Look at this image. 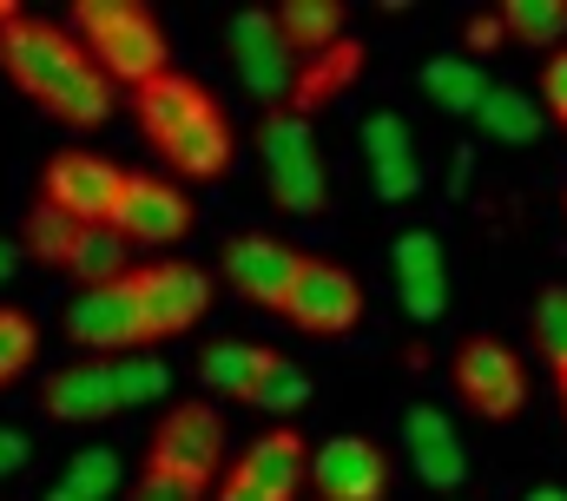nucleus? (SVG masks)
Instances as JSON below:
<instances>
[{
  "label": "nucleus",
  "instance_id": "obj_26",
  "mask_svg": "<svg viewBox=\"0 0 567 501\" xmlns=\"http://www.w3.org/2000/svg\"><path fill=\"white\" fill-rule=\"evenodd\" d=\"M502 40H522V47H555V40H567V0H508L502 13Z\"/></svg>",
  "mask_w": 567,
  "mask_h": 501
},
{
  "label": "nucleus",
  "instance_id": "obj_36",
  "mask_svg": "<svg viewBox=\"0 0 567 501\" xmlns=\"http://www.w3.org/2000/svg\"><path fill=\"white\" fill-rule=\"evenodd\" d=\"M126 501H185L178 489H165V482H152V476H140L133 489H126Z\"/></svg>",
  "mask_w": 567,
  "mask_h": 501
},
{
  "label": "nucleus",
  "instance_id": "obj_2",
  "mask_svg": "<svg viewBox=\"0 0 567 501\" xmlns=\"http://www.w3.org/2000/svg\"><path fill=\"white\" fill-rule=\"evenodd\" d=\"M133 113H140V132L152 139V152L165 165H178L185 178H225L231 172V120L225 106L212 100V86H198L192 73H158L133 86Z\"/></svg>",
  "mask_w": 567,
  "mask_h": 501
},
{
  "label": "nucleus",
  "instance_id": "obj_17",
  "mask_svg": "<svg viewBox=\"0 0 567 501\" xmlns=\"http://www.w3.org/2000/svg\"><path fill=\"white\" fill-rule=\"evenodd\" d=\"M303 469H310V442L284 422V429H271V436H258L251 449H245V462L231 469L245 489H258L265 501H297V489H303Z\"/></svg>",
  "mask_w": 567,
  "mask_h": 501
},
{
  "label": "nucleus",
  "instance_id": "obj_4",
  "mask_svg": "<svg viewBox=\"0 0 567 501\" xmlns=\"http://www.w3.org/2000/svg\"><path fill=\"white\" fill-rule=\"evenodd\" d=\"M218 462H225V422H218L212 402L165 409V422L145 442V476L165 482V489H178L185 501H198L218 482Z\"/></svg>",
  "mask_w": 567,
  "mask_h": 501
},
{
  "label": "nucleus",
  "instance_id": "obj_8",
  "mask_svg": "<svg viewBox=\"0 0 567 501\" xmlns=\"http://www.w3.org/2000/svg\"><path fill=\"white\" fill-rule=\"evenodd\" d=\"M120 185H126V172L113 159H100V152H60L40 172V205H53L73 225H106L113 205H120Z\"/></svg>",
  "mask_w": 567,
  "mask_h": 501
},
{
  "label": "nucleus",
  "instance_id": "obj_23",
  "mask_svg": "<svg viewBox=\"0 0 567 501\" xmlns=\"http://www.w3.org/2000/svg\"><path fill=\"white\" fill-rule=\"evenodd\" d=\"M475 125L495 145H528V139H542V106L528 93H515V86H488L482 106H475Z\"/></svg>",
  "mask_w": 567,
  "mask_h": 501
},
{
  "label": "nucleus",
  "instance_id": "obj_7",
  "mask_svg": "<svg viewBox=\"0 0 567 501\" xmlns=\"http://www.w3.org/2000/svg\"><path fill=\"white\" fill-rule=\"evenodd\" d=\"M126 284H133V297H140L145 344L185 337V330L212 310V277L192 270V264H140V270H126Z\"/></svg>",
  "mask_w": 567,
  "mask_h": 501
},
{
  "label": "nucleus",
  "instance_id": "obj_40",
  "mask_svg": "<svg viewBox=\"0 0 567 501\" xmlns=\"http://www.w3.org/2000/svg\"><path fill=\"white\" fill-rule=\"evenodd\" d=\"M47 501H86V495H73V489L60 482V489H47Z\"/></svg>",
  "mask_w": 567,
  "mask_h": 501
},
{
  "label": "nucleus",
  "instance_id": "obj_16",
  "mask_svg": "<svg viewBox=\"0 0 567 501\" xmlns=\"http://www.w3.org/2000/svg\"><path fill=\"white\" fill-rule=\"evenodd\" d=\"M403 449H410V469L429 489H462L468 482V449H462V436L449 429L442 409H429V402L403 409Z\"/></svg>",
  "mask_w": 567,
  "mask_h": 501
},
{
  "label": "nucleus",
  "instance_id": "obj_25",
  "mask_svg": "<svg viewBox=\"0 0 567 501\" xmlns=\"http://www.w3.org/2000/svg\"><path fill=\"white\" fill-rule=\"evenodd\" d=\"M423 93L442 113H475L482 93H488V73L475 60H429L423 67Z\"/></svg>",
  "mask_w": 567,
  "mask_h": 501
},
{
  "label": "nucleus",
  "instance_id": "obj_31",
  "mask_svg": "<svg viewBox=\"0 0 567 501\" xmlns=\"http://www.w3.org/2000/svg\"><path fill=\"white\" fill-rule=\"evenodd\" d=\"M33 350H40L33 317H27V310H0V389H7L13 376L33 364Z\"/></svg>",
  "mask_w": 567,
  "mask_h": 501
},
{
  "label": "nucleus",
  "instance_id": "obj_12",
  "mask_svg": "<svg viewBox=\"0 0 567 501\" xmlns=\"http://www.w3.org/2000/svg\"><path fill=\"white\" fill-rule=\"evenodd\" d=\"M303 482H317L323 501H383L390 489V462L370 436H330L323 449H310Z\"/></svg>",
  "mask_w": 567,
  "mask_h": 501
},
{
  "label": "nucleus",
  "instance_id": "obj_1",
  "mask_svg": "<svg viewBox=\"0 0 567 501\" xmlns=\"http://www.w3.org/2000/svg\"><path fill=\"white\" fill-rule=\"evenodd\" d=\"M0 67L53 120H66V125H106L113 120V80L86 60V47L66 27L33 20V13H20L7 0H0Z\"/></svg>",
  "mask_w": 567,
  "mask_h": 501
},
{
  "label": "nucleus",
  "instance_id": "obj_3",
  "mask_svg": "<svg viewBox=\"0 0 567 501\" xmlns=\"http://www.w3.org/2000/svg\"><path fill=\"white\" fill-rule=\"evenodd\" d=\"M80 47H86V60L113 80V93L120 86H145V80H158L172 60V47H165V27L145 13L140 0H80L73 7V27H66Z\"/></svg>",
  "mask_w": 567,
  "mask_h": 501
},
{
  "label": "nucleus",
  "instance_id": "obj_29",
  "mask_svg": "<svg viewBox=\"0 0 567 501\" xmlns=\"http://www.w3.org/2000/svg\"><path fill=\"white\" fill-rule=\"evenodd\" d=\"M245 402H251V409H271V416H297V409L310 402V376L297 370V364H284V357H278L271 370L251 382V396H245Z\"/></svg>",
  "mask_w": 567,
  "mask_h": 501
},
{
  "label": "nucleus",
  "instance_id": "obj_37",
  "mask_svg": "<svg viewBox=\"0 0 567 501\" xmlns=\"http://www.w3.org/2000/svg\"><path fill=\"white\" fill-rule=\"evenodd\" d=\"M212 501H265V495H258V489H245L238 476H225V482L212 489Z\"/></svg>",
  "mask_w": 567,
  "mask_h": 501
},
{
  "label": "nucleus",
  "instance_id": "obj_11",
  "mask_svg": "<svg viewBox=\"0 0 567 501\" xmlns=\"http://www.w3.org/2000/svg\"><path fill=\"white\" fill-rule=\"evenodd\" d=\"M106 225H113L126 245H172V238L192 232V205H185L178 185H165V178H152V172H126L120 205H113Z\"/></svg>",
  "mask_w": 567,
  "mask_h": 501
},
{
  "label": "nucleus",
  "instance_id": "obj_5",
  "mask_svg": "<svg viewBox=\"0 0 567 501\" xmlns=\"http://www.w3.org/2000/svg\"><path fill=\"white\" fill-rule=\"evenodd\" d=\"M258 145H265V185H271V198H278L284 212H297V218H317L323 212V165H317L310 120L271 106L265 125H258Z\"/></svg>",
  "mask_w": 567,
  "mask_h": 501
},
{
  "label": "nucleus",
  "instance_id": "obj_34",
  "mask_svg": "<svg viewBox=\"0 0 567 501\" xmlns=\"http://www.w3.org/2000/svg\"><path fill=\"white\" fill-rule=\"evenodd\" d=\"M27 456H33V449H27V436H20V429H0V482H7V476H20V469H27Z\"/></svg>",
  "mask_w": 567,
  "mask_h": 501
},
{
  "label": "nucleus",
  "instance_id": "obj_33",
  "mask_svg": "<svg viewBox=\"0 0 567 501\" xmlns=\"http://www.w3.org/2000/svg\"><path fill=\"white\" fill-rule=\"evenodd\" d=\"M542 100H548V113L567 125V47H555L548 67H542Z\"/></svg>",
  "mask_w": 567,
  "mask_h": 501
},
{
  "label": "nucleus",
  "instance_id": "obj_19",
  "mask_svg": "<svg viewBox=\"0 0 567 501\" xmlns=\"http://www.w3.org/2000/svg\"><path fill=\"white\" fill-rule=\"evenodd\" d=\"M47 409L60 422H106L120 402H113V364L106 357H86L73 370H60L47 382Z\"/></svg>",
  "mask_w": 567,
  "mask_h": 501
},
{
  "label": "nucleus",
  "instance_id": "obj_10",
  "mask_svg": "<svg viewBox=\"0 0 567 501\" xmlns=\"http://www.w3.org/2000/svg\"><path fill=\"white\" fill-rule=\"evenodd\" d=\"M66 337H73L80 350H93V357H113V350H126V357H133V350L145 344L133 284L120 277V284H93V290H80V297H73V310H66Z\"/></svg>",
  "mask_w": 567,
  "mask_h": 501
},
{
  "label": "nucleus",
  "instance_id": "obj_27",
  "mask_svg": "<svg viewBox=\"0 0 567 501\" xmlns=\"http://www.w3.org/2000/svg\"><path fill=\"white\" fill-rule=\"evenodd\" d=\"M66 489L73 495H86V501H106V495H120L126 489V462L113 456V449H80L73 462H66Z\"/></svg>",
  "mask_w": 567,
  "mask_h": 501
},
{
  "label": "nucleus",
  "instance_id": "obj_28",
  "mask_svg": "<svg viewBox=\"0 0 567 501\" xmlns=\"http://www.w3.org/2000/svg\"><path fill=\"white\" fill-rule=\"evenodd\" d=\"M172 389V370L158 364V357H126V364H113V402L120 409H145V402H158Z\"/></svg>",
  "mask_w": 567,
  "mask_h": 501
},
{
  "label": "nucleus",
  "instance_id": "obj_39",
  "mask_svg": "<svg viewBox=\"0 0 567 501\" xmlns=\"http://www.w3.org/2000/svg\"><path fill=\"white\" fill-rule=\"evenodd\" d=\"M522 501H567V489H528Z\"/></svg>",
  "mask_w": 567,
  "mask_h": 501
},
{
  "label": "nucleus",
  "instance_id": "obj_24",
  "mask_svg": "<svg viewBox=\"0 0 567 501\" xmlns=\"http://www.w3.org/2000/svg\"><path fill=\"white\" fill-rule=\"evenodd\" d=\"M278 364V350H265V344H212L205 350V364H198V382L205 389H231L238 402L251 396V382Z\"/></svg>",
  "mask_w": 567,
  "mask_h": 501
},
{
  "label": "nucleus",
  "instance_id": "obj_41",
  "mask_svg": "<svg viewBox=\"0 0 567 501\" xmlns=\"http://www.w3.org/2000/svg\"><path fill=\"white\" fill-rule=\"evenodd\" d=\"M561 402H567V376H561Z\"/></svg>",
  "mask_w": 567,
  "mask_h": 501
},
{
  "label": "nucleus",
  "instance_id": "obj_32",
  "mask_svg": "<svg viewBox=\"0 0 567 501\" xmlns=\"http://www.w3.org/2000/svg\"><path fill=\"white\" fill-rule=\"evenodd\" d=\"M73 218H60L53 205H33V218H27V250L40 257V264H60L66 257V245H73Z\"/></svg>",
  "mask_w": 567,
  "mask_h": 501
},
{
  "label": "nucleus",
  "instance_id": "obj_22",
  "mask_svg": "<svg viewBox=\"0 0 567 501\" xmlns=\"http://www.w3.org/2000/svg\"><path fill=\"white\" fill-rule=\"evenodd\" d=\"M60 270H73L86 290H93V284H120V277H126V238H120L113 225H80L73 245H66V257H60Z\"/></svg>",
  "mask_w": 567,
  "mask_h": 501
},
{
  "label": "nucleus",
  "instance_id": "obj_18",
  "mask_svg": "<svg viewBox=\"0 0 567 501\" xmlns=\"http://www.w3.org/2000/svg\"><path fill=\"white\" fill-rule=\"evenodd\" d=\"M363 152H370V178H377L383 198H416L423 192V165H416L410 125L396 120V113L363 120Z\"/></svg>",
  "mask_w": 567,
  "mask_h": 501
},
{
  "label": "nucleus",
  "instance_id": "obj_13",
  "mask_svg": "<svg viewBox=\"0 0 567 501\" xmlns=\"http://www.w3.org/2000/svg\"><path fill=\"white\" fill-rule=\"evenodd\" d=\"M225 47H231V60H238V80L258 93V100H290V80H297V60H290V47L278 40V27H271V13H238L231 27H225Z\"/></svg>",
  "mask_w": 567,
  "mask_h": 501
},
{
  "label": "nucleus",
  "instance_id": "obj_14",
  "mask_svg": "<svg viewBox=\"0 0 567 501\" xmlns=\"http://www.w3.org/2000/svg\"><path fill=\"white\" fill-rule=\"evenodd\" d=\"M297 264H303V250L278 245V238H265V232H245V238L225 245V284H231L238 297L265 304V310H284Z\"/></svg>",
  "mask_w": 567,
  "mask_h": 501
},
{
  "label": "nucleus",
  "instance_id": "obj_9",
  "mask_svg": "<svg viewBox=\"0 0 567 501\" xmlns=\"http://www.w3.org/2000/svg\"><path fill=\"white\" fill-rule=\"evenodd\" d=\"M455 389H462V402H468L475 416H488V422H508V416L528 409V370H522V357H515L508 344H495V337H468V344L455 350Z\"/></svg>",
  "mask_w": 567,
  "mask_h": 501
},
{
  "label": "nucleus",
  "instance_id": "obj_20",
  "mask_svg": "<svg viewBox=\"0 0 567 501\" xmlns=\"http://www.w3.org/2000/svg\"><path fill=\"white\" fill-rule=\"evenodd\" d=\"M363 73V47L357 40H337V47H323L317 60H297V80H290V100H284V113H317L323 100H337L350 80Z\"/></svg>",
  "mask_w": 567,
  "mask_h": 501
},
{
  "label": "nucleus",
  "instance_id": "obj_38",
  "mask_svg": "<svg viewBox=\"0 0 567 501\" xmlns=\"http://www.w3.org/2000/svg\"><path fill=\"white\" fill-rule=\"evenodd\" d=\"M13 264H20V250H13V245H7V238H0V284L13 277Z\"/></svg>",
  "mask_w": 567,
  "mask_h": 501
},
{
  "label": "nucleus",
  "instance_id": "obj_21",
  "mask_svg": "<svg viewBox=\"0 0 567 501\" xmlns=\"http://www.w3.org/2000/svg\"><path fill=\"white\" fill-rule=\"evenodd\" d=\"M271 27L290 47V60H317L323 47L343 40V7L337 0H284L278 13H271Z\"/></svg>",
  "mask_w": 567,
  "mask_h": 501
},
{
  "label": "nucleus",
  "instance_id": "obj_15",
  "mask_svg": "<svg viewBox=\"0 0 567 501\" xmlns=\"http://www.w3.org/2000/svg\"><path fill=\"white\" fill-rule=\"evenodd\" d=\"M390 264H396V297H403V310H410L416 324H435V317L449 310V264H442V238H435V232H403L396 250H390Z\"/></svg>",
  "mask_w": 567,
  "mask_h": 501
},
{
  "label": "nucleus",
  "instance_id": "obj_30",
  "mask_svg": "<svg viewBox=\"0 0 567 501\" xmlns=\"http://www.w3.org/2000/svg\"><path fill=\"white\" fill-rule=\"evenodd\" d=\"M535 344L555 364V376H567V284H548L535 297Z\"/></svg>",
  "mask_w": 567,
  "mask_h": 501
},
{
  "label": "nucleus",
  "instance_id": "obj_6",
  "mask_svg": "<svg viewBox=\"0 0 567 501\" xmlns=\"http://www.w3.org/2000/svg\"><path fill=\"white\" fill-rule=\"evenodd\" d=\"M284 317H290L303 337H343V330H357V317H363V284H357L343 264H330V257H303L297 277H290Z\"/></svg>",
  "mask_w": 567,
  "mask_h": 501
},
{
  "label": "nucleus",
  "instance_id": "obj_35",
  "mask_svg": "<svg viewBox=\"0 0 567 501\" xmlns=\"http://www.w3.org/2000/svg\"><path fill=\"white\" fill-rule=\"evenodd\" d=\"M468 47H475V53L502 47V20H495V13H475V20H468Z\"/></svg>",
  "mask_w": 567,
  "mask_h": 501
}]
</instances>
